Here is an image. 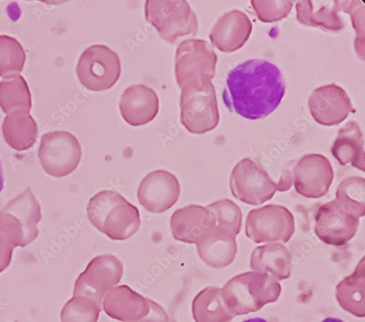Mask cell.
<instances>
[{
  "label": "cell",
  "mask_w": 365,
  "mask_h": 322,
  "mask_svg": "<svg viewBox=\"0 0 365 322\" xmlns=\"http://www.w3.org/2000/svg\"><path fill=\"white\" fill-rule=\"evenodd\" d=\"M180 193L175 175L160 170L148 173L141 182L138 197L144 209L153 214H162L177 202Z\"/></svg>",
  "instance_id": "cell-15"
},
{
  "label": "cell",
  "mask_w": 365,
  "mask_h": 322,
  "mask_svg": "<svg viewBox=\"0 0 365 322\" xmlns=\"http://www.w3.org/2000/svg\"><path fill=\"white\" fill-rule=\"evenodd\" d=\"M86 212L90 222L114 241L130 239L140 227L138 208L115 191L104 190L91 197Z\"/></svg>",
  "instance_id": "cell-2"
},
{
  "label": "cell",
  "mask_w": 365,
  "mask_h": 322,
  "mask_svg": "<svg viewBox=\"0 0 365 322\" xmlns=\"http://www.w3.org/2000/svg\"><path fill=\"white\" fill-rule=\"evenodd\" d=\"M4 175H3V169L1 162H0V194H1V192L4 189Z\"/></svg>",
  "instance_id": "cell-31"
},
{
  "label": "cell",
  "mask_w": 365,
  "mask_h": 322,
  "mask_svg": "<svg viewBox=\"0 0 365 322\" xmlns=\"http://www.w3.org/2000/svg\"><path fill=\"white\" fill-rule=\"evenodd\" d=\"M119 109L130 125H145L153 121L158 114L159 98L157 93L145 85H132L121 96Z\"/></svg>",
  "instance_id": "cell-18"
},
{
  "label": "cell",
  "mask_w": 365,
  "mask_h": 322,
  "mask_svg": "<svg viewBox=\"0 0 365 322\" xmlns=\"http://www.w3.org/2000/svg\"><path fill=\"white\" fill-rule=\"evenodd\" d=\"M285 93L286 84L277 66L266 61L250 60L229 73L223 99L231 112L257 120L275 110Z\"/></svg>",
  "instance_id": "cell-1"
},
{
  "label": "cell",
  "mask_w": 365,
  "mask_h": 322,
  "mask_svg": "<svg viewBox=\"0 0 365 322\" xmlns=\"http://www.w3.org/2000/svg\"><path fill=\"white\" fill-rule=\"evenodd\" d=\"M365 180L351 177L343 181L336 191V198L351 208L359 218L365 215Z\"/></svg>",
  "instance_id": "cell-28"
},
{
  "label": "cell",
  "mask_w": 365,
  "mask_h": 322,
  "mask_svg": "<svg viewBox=\"0 0 365 322\" xmlns=\"http://www.w3.org/2000/svg\"><path fill=\"white\" fill-rule=\"evenodd\" d=\"M145 15L163 39L174 44L180 37L195 36L198 21L190 4L182 1H146Z\"/></svg>",
  "instance_id": "cell-6"
},
{
  "label": "cell",
  "mask_w": 365,
  "mask_h": 322,
  "mask_svg": "<svg viewBox=\"0 0 365 322\" xmlns=\"http://www.w3.org/2000/svg\"><path fill=\"white\" fill-rule=\"evenodd\" d=\"M81 157V145L71 133L54 131L43 135L38 157L43 170L51 177H67L76 170Z\"/></svg>",
  "instance_id": "cell-10"
},
{
  "label": "cell",
  "mask_w": 365,
  "mask_h": 322,
  "mask_svg": "<svg viewBox=\"0 0 365 322\" xmlns=\"http://www.w3.org/2000/svg\"><path fill=\"white\" fill-rule=\"evenodd\" d=\"M37 217L21 203L9 202L0 212V274L11 264L13 251L25 247L38 236Z\"/></svg>",
  "instance_id": "cell-4"
},
{
  "label": "cell",
  "mask_w": 365,
  "mask_h": 322,
  "mask_svg": "<svg viewBox=\"0 0 365 322\" xmlns=\"http://www.w3.org/2000/svg\"><path fill=\"white\" fill-rule=\"evenodd\" d=\"M214 225L206 207L197 204H190L176 210L170 219L173 238L190 244H196Z\"/></svg>",
  "instance_id": "cell-19"
},
{
  "label": "cell",
  "mask_w": 365,
  "mask_h": 322,
  "mask_svg": "<svg viewBox=\"0 0 365 322\" xmlns=\"http://www.w3.org/2000/svg\"><path fill=\"white\" fill-rule=\"evenodd\" d=\"M309 107L314 120L324 126L339 125L356 112L346 92L334 83L314 90Z\"/></svg>",
  "instance_id": "cell-16"
},
{
  "label": "cell",
  "mask_w": 365,
  "mask_h": 322,
  "mask_svg": "<svg viewBox=\"0 0 365 322\" xmlns=\"http://www.w3.org/2000/svg\"><path fill=\"white\" fill-rule=\"evenodd\" d=\"M196 245L199 256L206 264L221 268L233 258L235 237L229 231L214 225Z\"/></svg>",
  "instance_id": "cell-20"
},
{
  "label": "cell",
  "mask_w": 365,
  "mask_h": 322,
  "mask_svg": "<svg viewBox=\"0 0 365 322\" xmlns=\"http://www.w3.org/2000/svg\"><path fill=\"white\" fill-rule=\"evenodd\" d=\"M102 306L109 317L121 322H169L168 314L160 304L127 285L110 289Z\"/></svg>",
  "instance_id": "cell-5"
},
{
  "label": "cell",
  "mask_w": 365,
  "mask_h": 322,
  "mask_svg": "<svg viewBox=\"0 0 365 322\" xmlns=\"http://www.w3.org/2000/svg\"><path fill=\"white\" fill-rule=\"evenodd\" d=\"M102 306L82 296H73L61 312L62 322H98Z\"/></svg>",
  "instance_id": "cell-27"
},
{
  "label": "cell",
  "mask_w": 365,
  "mask_h": 322,
  "mask_svg": "<svg viewBox=\"0 0 365 322\" xmlns=\"http://www.w3.org/2000/svg\"><path fill=\"white\" fill-rule=\"evenodd\" d=\"M123 274V264L115 256H96L77 279L73 296L86 297L102 306L106 295L120 282Z\"/></svg>",
  "instance_id": "cell-12"
},
{
  "label": "cell",
  "mask_w": 365,
  "mask_h": 322,
  "mask_svg": "<svg viewBox=\"0 0 365 322\" xmlns=\"http://www.w3.org/2000/svg\"><path fill=\"white\" fill-rule=\"evenodd\" d=\"M180 106L181 123L191 133L205 134L219 125L218 103L211 80L182 87Z\"/></svg>",
  "instance_id": "cell-3"
},
{
  "label": "cell",
  "mask_w": 365,
  "mask_h": 322,
  "mask_svg": "<svg viewBox=\"0 0 365 322\" xmlns=\"http://www.w3.org/2000/svg\"><path fill=\"white\" fill-rule=\"evenodd\" d=\"M26 62V53L14 38L0 36V77L9 79L19 76Z\"/></svg>",
  "instance_id": "cell-25"
},
{
  "label": "cell",
  "mask_w": 365,
  "mask_h": 322,
  "mask_svg": "<svg viewBox=\"0 0 365 322\" xmlns=\"http://www.w3.org/2000/svg\"><path fill=\"white\" fill-rule=\"evenodd\" d=\"M0 108L7 115L15 112L29 113L31 110V93L21 76L0 82Z\"/></svg>",
  "instance_id": "cell-24"
},
{
  "label": "cell",
  "mask_w": 365,
  "mask_h": 322,
  "mask_svg": "<svg viewBox=\"0 0 365 322\" xmlns=\"http://www.w3.org/2000/svg\"><path fill=\"white\" fill-rule=\"evenodd\" d=\"M359 219L351 208L336 198L319 209L314 231L326 244L342 246L355 237Z\"/></svg>",
  "instance_id": "cell-11"
},
{
  "label": "cell",
  "mask_w": 365,
  "mask_h": 322,
  "mask_svg": "<svg viewBox=\"0 0 365 322\" xmlns=\"http://www.w3.org/2000/svg\"><path fill=\"white\" fill-rule=\"evenodd\" d=\"M218 57L205 41L189 39L180 43L176 51L175 77L178 85L210 81L216 75Z\"/></svg>",
  "instance_id": "cell-7"
},
{
  "label": "cell",
  "mask_w": 365,
  "mask_h": 322,
  "mask_svg": "<svg viewBox=\"0 0 365 322\" xmlns=\"http://www.w3.org/2000/svg\"><path fill=\"white\" fill-rule=\"evenodd\" d=\"M338 11H344L351 16L356 37L354 46L361 61H364V6L360 1H334Z\"/></svg>",
  "instance_id": "cell-29"
},
{
  "label": "cell",
  "mask_w": 365,
  "mask_h": 322,
  "mask_svg": "<svg viewBox=\"0 0 365 322\" xmlns=\"http://www.w3.org/2000/svg\"><path fill=\"white\" fill-rule=\"evenodd\" d=\"M242 322H269V321L264 318H249L246 321H243Z\"/></svg>",
  "instance_id": "cell-32"
},
{
  "label": "cell",
  "mask_w": 365,
  "mask_h": 322,
  "mask_svg": "<svg viewBox=\"0 0 365 322\" xmlns=\"http://www.w3.org/2000/svg\"><path fill=\"white\" fill-rule=\"evenodd\" d=\"M251 4L259 19L264 23L287 18L293 7L292 1H252Z\"/></svg>",
  "instance_id": "cell-30"
},
{
  "label": "cell",
  "mask_w": 365,
  "mask_h": 322,
  "mask_svg": "<svg viewBox=\"0 0 365 322\" xmlns=\"http://www.w3.org/2000/svg\"><path fill=\"white\" fill-rule=\"evenodd\" d=\"M253 24L248 16L233 10L219 19L209 38L212 46L226 53L240 49L248 41Z\"/></svg>",
  "instance_id": "cell-17"
},
{
  "label": "cell",
  "mask_w": 365,
  "mask_h": 322,
  "mask_svg": "<svg viewBox=\"0 0 365 322\" xmlns=\"http://www.w3.org/2000/svg\"><path fill=\"white\" fill-rule=\"evenodd\" d=\"M230 186L235 198L251 206H259L281 192L280 184L273 182L262 166L249 158L234 167Z\"/></svg>",
  "instance_id": "cell-9"
},
{
  "label": "cell",
  "mask_w": 365,
  "mask_h": 322,
  "mask_svg": "<svg viewBox=\"0 0 365 322\" xmlns=\"http://www.w3.org/2000/svg\"><path fill=\"white\" fill-rule=\"evenodd\" d=\"M331 152L342 166L351 164L364 172V137L357 123L350 121L339 130Z\"/></svg>",
  "instance_id": "cell-21"
},
{
  "label": "cell",
  "mask_w": 365,
  "mask_h": 322,
  "mask_svg": "<svg viewBox=\"0 0 365 322\" xmlns=\"http://www.w3.org/2000/svg\"><path fill=\"white\" fill-rule=\"evenodd\" d=\"M295 230L294 219L289 210L270 204L252 210L246 222V234L255 243L282 241L287 242Z\"/></svg>",
  "instance_id": "cell-13"
},
{
  "label": "cell",
  "mask_w": 365,
  "mask_h": 322,
  "mask_svg": "<svg viewBox=\"0 0 365 322\" xmlns=\"http://www.w3.org/2000/svg\"><path fill=\"white\" fill-rule=\"evenodd\" d=\"M334 5V4H333ZM312 1H300L296 5L297 19L302 25L319 27L324 31L339 33L345 23L336 7L323 6L314 11Z\"/></svg>",
  "instance_id": "cell-23"
},
{
  "label": "cell",
  "mask_w": 365,
  "mask_h": 322,
  "mask_svg": "<svg viewBox=\"0 0 365 322\" xmlns=\"http://www.w3.org/2000/svg\"><path fill=\"white\" fill-rule=\"evenodd\" d=\"M291 172L297 192L307 198L318 199L325 196L334 179L329 160L317 154L302 157Z\"/></svg>",
  "instance_id": "cell-14"
},
{
  "label": "cell",
  "mask_w": 365,
  "mask_h": 322,
  "mask_svg": "<svg viewBox=\"0 0 365 322\" xmlns=\"http://www.w3.org/2000/svg\"><path fill=\"white\" fill-rule=\"evenodd\" d=\"M215 226L226 229L235 237L242 227V214L240 209L229 199L212 202L206 207Z\"/></svg>",
  "instance_id": "cell-26"
},
{
  "label": "cell",
  "mask_w": 365,
  "mask_h": 322,
  "mask_svg": "<svg viewBox=\"0 0 365 322\" xmlns=\"http://www.w3.org/2000/svg\"><path fill=\"white\" fill-rule=\"evenodd\" d=\"M321 322H344V321L343 320L337 318L329 317V318L324 319Z\"/></svg>",
  "instance_id": "cell-33"
},
{
  "label": "cell",
  "mask_w": 365,
  "mask_h": 322,
  "mask_svg": "<svg viewBox=\"0 0 365 322\" xmlns=\"http://www.w3.org/2000/svg\"><path fill=\"white\" fill-rule=\"evenodd\" d=\"M76 72L86 89L95 92L106 91L111 89L120 78V58L106 46H91L81 54Z\"/></svg>",
  "instance_id": "cell-8"
},
{
  "label": "cell",
  "mask_w": 365,
  "mask_h": 322,
  "mask_svg": "<svg viewBox=\"0 0 365 322\" xmlns=\"http://www.w3.org/2000/svg\"><path fill=\"white\" fill-rule=\"evenodd\" d=\"M2 130L5 141L16 151H25L33 147L38 136L37 123L27 112L8 114Z\"/></svg>",
  "instance_id": "cell-22"
}]
</instances>
